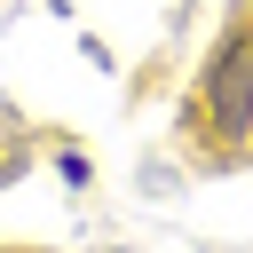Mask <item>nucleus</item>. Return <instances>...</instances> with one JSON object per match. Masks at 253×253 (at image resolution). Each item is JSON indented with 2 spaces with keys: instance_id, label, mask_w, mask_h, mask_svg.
Instances as JSON below:
<instances>
[{
  "instance_id": "obj_1",
  "label": "nucleus",
  "mask_w": 253,
  "mask_h": 253,
  "mask_svg": "<svg viewBox=\"0 0 253 253\" xmlns=\"http://www.w3.org/2000/svg\"><path fill=\"white\" fill-rule=\"evenodd\" d=\"M206 119L213 134H245L253 126V24L221 40V55L206 63Z\"/></svg>"
}]
</instances>
